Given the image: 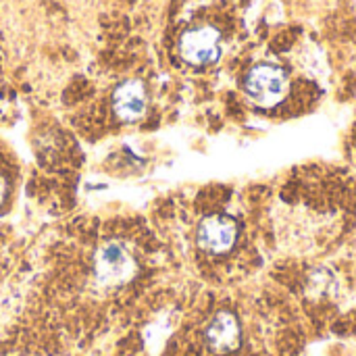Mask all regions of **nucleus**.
I'll list each match as a JSON object with an SVG mask.
<instances>
[{
    "label": "nucleus",
    "instance_id": "7ed1b4c3",
    "mask_svg": "<svg viewBox=\"0 0 356 356\" xmlns=\"http://www.w3.org/2000/svg\"><path fill=\"white\" fill-rule=\"evenodd\" d=\"M238 236V227L234 223V219L225 217V215H211L207 217L200 225H198V246L207 252L213 254H223L227 252Z\"/></svg>",
    "mask_w": 356,
    "mask_h": 356
},
{
    "label": "nucleus",
    "instance_id": "20e7f679",
    "mask_svg": "<svg viewBox=\"0 0 356 356\" xmlns=\"http://www.w3.org/2000/svg\"><path fill=\"white\" fill-rule=\"evenodd\" d=\"M204 340L207 346L215 353V355H229L240 346L242 340V332H240V323L238 319L223 311L219 315L213 317V321L209 323L207 332H204Z\"/></svg>",
    "mask_w": 356,
    "mask_h": 356
},
{
    "label": "nucleus",
    "instance_id": "423d86ee",
    "mask_svg": "<svg viewBox=\"0 0 356 356\" xmlns=\"http://www.w3.org/2000/svg\"><path fill=\"white\" fill-rule=\"evenodd\" d=\"M6 192H8V181H6V175L0 171V204H2L4 198H6Z\"/></svg>",
    "mask_w": 356,
    "mask_h": 356
},
{
    "label": "nucleus",
    "instance_id": "39448f33",
    "mask_svg": "<svg viewBox=\"0 0 356 356\" xmlns=\"http://www.w3.org/2000/svg\"><path fill=\"white\" fill-rule=\"evenodd\" d=\"M113 104H115L117 117L123 121H136L138 117H142V113L146 108V96H144L142 83L125 81L123 86H119L115 92Z\"/></svg>",
    "mask_w": 356,
    "mask_h": 356
},
{
    "label": "nucleus",
    "instance_id": "f257e3e1",
    "mask_svg": "<svg viewBox=\"0 0 356 356\" xmlns=\"http://www.w3.org/2000/svg\"><path fill=\"white\" fill-rule=\"evenodd\" d=\"M286 88H288L286 73L273 65H257L244 77L246 94L261 104L277 102L286 94Z\"/></svg>",
    "mask_w": 356,
    "mask_h": 356
},
{
    "label": "nucleus",
    "instance_id": "f03ea898",
    "mask_svg": "<svg viewBox=\"0 0 356 356\" xmlns=\"http://www.w3.org/2000/svg\"><path fill=\"white\" fill-rule=\"evenodd\" d=\"M219 33L213 27H196L181 35L179 54L190 65H209L219 58Z\"/></svg>",
    "mask_w": 356,
    "mask_h": 356
}]
</instances>
